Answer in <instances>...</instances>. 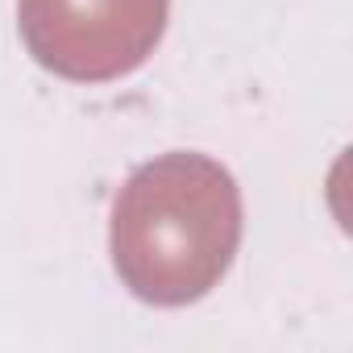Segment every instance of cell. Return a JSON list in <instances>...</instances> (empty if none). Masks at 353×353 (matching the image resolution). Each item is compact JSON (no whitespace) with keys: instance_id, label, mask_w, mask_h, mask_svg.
Here are the masks:
<instances>
[]
</instances>
